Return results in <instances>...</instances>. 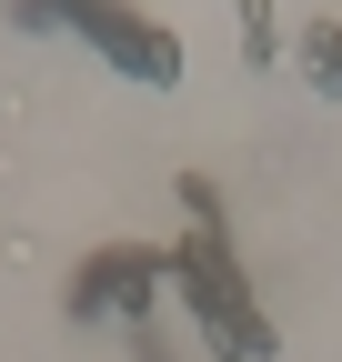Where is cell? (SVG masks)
<instances>
[{"mask_svg": "<svg viewBox=\"0 0 342 362\" xmlns=\"http://www.w3.org/2000/svg\"><path fill=\"white\" fill-rule=\"evenodd\" d=\"M182 211H191V242L171 252V272H182V292H191L201 342L222 352V362H262V352H272V322L252 312V282H242V262H232V242H222V192L182 171Z\"/></svg>", "mask_w": 342, "mask_h": 362, "instance_id": "cell-1", "label": "cell"}, {"mask_svg": "<svg viewBox=\"0 0 342 362\" xmlns=\"http://www.w3.org/2000/svg\"><path fill=\"white\" fill-rule=\"evenodd\" d=\"M11 21L20 30H81L91 51H111L131 81H182V40H171L161 21H141V11H121V0H11Z\"/></svg>", "mask_w": 342, "mask_h": 362, "instance_id": "cell-2", "label": "cell"}, {"mask_svg": "<svg viewBox=\"0 0 342 362\" xmlns=\"http://www.w3.org/2000/svg\"><path fill=\"white\" fill-rule=\"evenodd\" d=\"M161 282H171V252L151 242H111L71 272V322H151L161 312Z\"/></svg>", "mask_w": 342, "mask_h": 362, "instance_id": "cell-3", "label": "cell"}, {"mask_svg": "<svg viewBox=\"0 0 342 362\" xmlns=\"http://www.w3.org/2000/svg\"><path fill=\"white\" fill-rule=\"evenodd\" d=\"M302 81L322 90V101H342V11H322L302 30Z\"/></svg>", "mask_w": 342, "mask_h": 362, "instance_id": "cell-4", "label": "cell"}, {"mask_svg": "<svg viewBox=\"0 0 342 362\" xmlns=\"http://www.w3.org/2000/svg\"><path fill=\"white\" fill-rule=\"evenodd\" d=\"M272 51H282V21H272V0H242V61H252V71H272Z\"/></svg>", "mask_w": 342, "mask_h": 362, "instance_id": "cell-5", "label": "cell"}]
</instances>
